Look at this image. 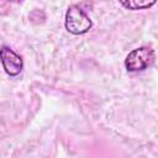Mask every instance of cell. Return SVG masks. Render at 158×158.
Segmentation results:
<instances>
[{
	"label": "cell",
	"instance_id": "7a4b0ae2",
	"mask_svg": "<svg viewBox=\"0 0 158 158\" xmlns=\"http://www.w3.org/2000/svg\"><path fill=\"white\" fill-rule=\"evenodd\" d=\"M154 62V51L151 47H138L133 51H131L126 59H125V67L128 72H141L149 65H152Z\"/></svg>",
	"mask_w": 158,
	"mask_h": 158
},
{
	"label": "cell",
	"instance_id": "6da1fadb",
	"mask_svg": "<svg viewBox=\"0 0 158 158\" xmlns=\"http://www.w3.org/2000/svg\"><path fill=\"white\" fill-rule=\"evenodd\" d=\"M91 20L77 5H70L65 12V28L73 35H83L91 28Z\"/></svg>",
	"mask_w": 158,
	"mask_h": 158
},
{
	"label": "cell",
	"instance_id": "3957f363",
	"mask_svg": "<svg viewBox=\"0 0 158 158\" xmlns=\"http://www.w3.org/2000/svg\"><path fill=\"white\" fill-rule=\"evenodd\" d=\"M0 60H1L4 70L10 77L19 75L23 68L22 58L7 46H2L0 48Z\"/></svg>",
	"mask_w": 158,
	"mask_h": 158
},
{
	"label": "cell",
	"instance_id": "277c9868",
	"mask_svg": "<svg viewBox=\"0 0 158 158\" xmlns=\"http://www.w3.org/2000/svg\"><path fill=\"white\" fill-rule=\"evenodd\" d=\"M122 6H125L126 9L130 10H143V9H148L151 6H153L156 4V0L152 1H137V0H130V1H121L120 2Z\"/></svg>",
	"mask_w": 158,
	"mask_h": 158
}]
</instances>
